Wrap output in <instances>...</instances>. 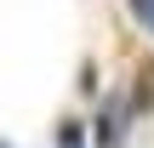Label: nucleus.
<instances>
[{
	"label": "nucleus",
	"mask_w": 154,
	"mask_h": 148,
	"mask_svg": "<svg viewBox=\"0 0 154 148\" xmlns=\"http://www.w3.org/2000/svg\"><path fill=\"white\" fill-rule=\"evenodd\" d=\"M57 148H86V125L80 120H57Z\"/></svg>",
	"instance_id": "obj_2"
},
{
	"label": "nucleus",
	"mask_w": 154,
	"mask_h": 148,
	"mask_svg": "<svg viewBox=\"0 0 154 148\" xmlns=\"http://www.w3.org/2000/svg\"><path fill=\"white\" fill-rule=\"evenodd\" d=\"M126 6H131V17H137V23L154 34V0H126Z\"/></svg>",
	"instance_id": "obj_3"
},
{
	"label": "nucleus",
	"mask_w": 154,
	"mask_h": 148,
	"mask_svg": "<svg viewBox=\"0 0 154 148\" xmlns=\"http://www.w3.org/2000/svg\"><path fill=\"white\" fill-rule=\"evenodd\" d=\"M0 148H11V143H0Z\"/></svg>",
	"instance_id": "obj_5"
},
{
	"label": "nucleus",
	"mask_w": 154,
	"mask_h": 148,
	"mask_svg": "<svg viewBox=\"0 0 154 148\" xmlns=\"http://www.w3.org/2000/svg\"><path fill=\"white\" fill-rule=\"evenodd\" d=\"M91 125H97V148H120L126 131H131V97H109Z\"/></svg>",
	"instance_id": "obj_1"
},
{
	"label": "nucleus",
	"mask_w": 154,
	"mask_h": 148,
	"mask_svg": "<svg viewBox=\"0 0 154 148\" xmlns=\"http://www.w3.org/2000/svg\"><path fill=\"white\" fill-rule=\"evenodd\" d=\"M74 86H80V91H86V97H91V91H97V68H91V63H86V68H80V80H74Z\"/></svg>",
	"instance_id": "obj_4"
}]
</instances>
